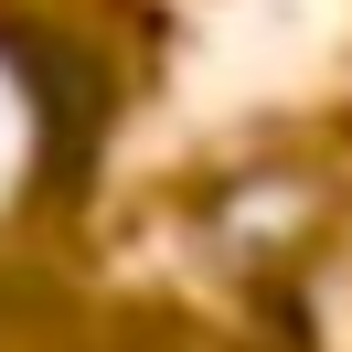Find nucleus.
<instances>
[{
  "label": "nucleus",
  "mask_w": 352,
  "mask_h": 352,
  "mask_svg": "<svg viewBox=\"0 0 352 352\" xmlns=\"http://www.w3.org/2000/svg\"><path fill=\"white\" fill-rule=\"evenodd\" d=\"M32 150H43V107H32V86L11 75V54H0V192L32 171Z\"/></svg>",
  "instance_id": "nucleus-1"
}]
</instances>
